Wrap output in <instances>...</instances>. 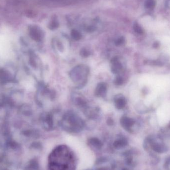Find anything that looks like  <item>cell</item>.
<instances>
[{
    "mask_svg": "<svg viewBox=\"0 0 170 170\" xmlns=\"http://www.w3.org/2000/svg\"><path fill=\"white\" fill-rule=\"evenodd\" d=\"M74 157L66 146H59L53 151L50 157L51 170H74Z\"/></svg>",
    "mask_w": 170,
    "mask_h": 170,
    "instance_id": "obj_1",
    "label": "cell"
},
{
    "mask_svg": "<svg viewBox=\"0 0 170 170\" xmlns=\"http://www.w3.org/2000/svg\"><path fill=\"white\" fill-rule=\"evenodd\" d=\"M64 121L69 125L68 130L73 132H77L83 128V122L79 117L75 114L69 113L66 115L64 117Z\"/></svg>",
    "mask_w": 170,
    "mask_h": 170,
    "instance_id": "obj_2",
    "label": "cell"
},
{
    "mask_svg": "<svg viewBox=\"0 0 170 170\" xmlns=\"http://www.w3.org/2000/svg\"><path fill=\"white\" fill-rule=\"evenodd\" d=\"M89 68L87 66L81 65L76 66L70 73V76L73 81L76 83L82 80L85 81L86 78L89 74Z\"/></svg>",
    "mask_w": 170,
    "mask_h": 170,
    "instance_id": "obj_3",
    "label": "cell"
},
{
    "mask_svg": "<svg viewBox=\"0 0 170 170\" xmlns=\"http://www.w3.org/2000/svg\"><path fill=\"white\" fill-rule=\"evenodd\" d=\"M28 31L31 38L35 41H40L43 37V32L40 27L36 25L28 26Z\"/></svg>",
    "mask_w": 170,
    "mask_h": 170,
    "instance_id": "obj_4",
    "label": "cell"
},
{
    "mask_svg": "<svg viewBox=\"0 0 170 170\" xmlns=\"http://www.w3.org/2000/svg\"><path fill=\"white\" fill-rule=\"evenodd\" d=\"M122 69V65L118 57H114L111 60V70L113 74H118Z\"/></svg>",
    "mask_w": 170,
    "mask_h": 170,
    "instance_id": "obj_5",
    "label": "cell"
},
{
    "mask_svg": "<svg viewBox=\"0 0 170 170\" xmlns=\"http://www.w3.org/2000/svg\"><path fill=\"white\" fill-rule=\"evenodd\" d=\"M134 120L128 117H122L120 119V124L125 129L128 130L134 124Z\"/></svg>",
    "mask_w": 170,
    "mask_h": 170,
    "instance_id": "obj_6",
    "label": "cell"
},
{
    "mask_svg": "<svg viewBox=\"0 0 170 170\" xmlns=\"http://www.w3.org/2000/svg\"><path fill=\"white\" fill-rule=\"evenodd\" d=\"M115 107L118 109H123L126 106V101L124 97L121 95H117L115 99Z\"/></svg>",
    "mask_w": 170,
    "mask_h": 170,
    "instance_id": "obj_7",
    "label": "cell"
},
{
    "mask_svg": "<svg viewBox=\"0 0 170 170\" xmlns=\"http://www.w3.org/2000/svg\"><path fill=\"white\" fill-rule=\"evenodd\" d=\"M107 91V87L106 84L100 83L97 86L95 90V94L96 96L103 97Z\"/></svg>",
    "mask_w": 170,
    "mask_h": 170,
    "instance_id": "obj_8",
    "label": "cell"
},
{
    "mask_svg": "<svg viewBox=\"0 0 170 170\" xmlns=\"http://www.w3.org/2000/svg\"><path fill=\"white\" fill-rule=\"evenodd\" d=\"M89 143L91 146L98 149H100L102 146V142L100 141V140L96 138L90 139V140H89Z\"/></svg>",
    "mask_w": 170,
    "mask_h": 170,
    "instance_id": "obj_9",
    "label": "cell"
},
{
    "mask_svg": "<svg viewBox=\"0 0 170 170\" xmlns=\"http://www.w3.org/2000/svg\"><path fill=\"white\" fill-rule=\"evenodd\" d=\"M45 122L49 128H52L53 125V118L51 114H48L45 117Z\"/></svg>",
    "mask_w": 170,
    "mask_h": 170,
    "instance_id": "obj_10",
    "label": "cell"
},
{
    "mask_svg": "<svg viewBox=\"0 0 170 170\" xmlns=\"http://www.w3.org/2000/svg\"><path fill=\"white\" fill-rule=\"evenodd\" d=\"M71 35V37H72L73 39L75 40H79L82 37L81 34L76 30H72Z\"/></svg>",
    "mask_w": 170,
    "mask_h": 170,
    "instance_id": "obj_11",
    "label": "cell"
},
{
    "mask_svg": "<svg viewBox=\"0 0 170 170\" xmlns=\"http://www.w3.org/2000/svg\"><path fill=\"white\" fill-rule=\"evenodd\" d=\"M125 144V140H123V139H118V140H116L115 142L113 145L115 148L119 149L123 146H124Z\"/></svg>",
    "mask_w": 170,
    "mask_h": 170,
    "instance_id": "obj_12",
    "label": "cell"
},
{
    "mask_svg": "<svg viewBox=\"0 0 170 170\" xmlns=\"http://www.w3.org/2000/svg\"><path fill=\"white\" fill-rule=\"evenodd\" d=\"M80 55L81 56L84 58H86L89 56L90 55V52L88 49L86 48H83L80 51Z\"/></svg>",
    "mask_w": 170,
    "mask_h": 170,
    "instance_id": "obj_13",
    "label": "cell"
},
{
    "mask_svg": "<svg viewBox=\"0 0 170 170\" xmlns=\"http://www.w3.org/2000/svg\"><path fill=\"white\" fill-rule=\"evenodd\" d=\"M114 83L117 86H121L123 83V80L120 76H117L114 80Z\"/></svg>",
    "mask_w": 170,
    "mask_h": 170,
    "instance_id": "obj_14",
    "label": "cell"
},
{
    "mask_svg": "<svg viewBox=\"0 0 170 170\" xmlns=\"http://www.w3.org/2000/svg\"><path fill=\"white\" fill-rule=\"evenodd\" d=\"M76 103L78 106H80V107H84L86 104V102L84 100L80 98H78L76 99Z\"/></svg>",
    "mask_w": 170,
    "mask_h": 170,
    "instance_id": "obj_15",
    "label": "cell"
},
{
    "mask_svg": "<svg viewBox=\"0 0 170 170\" xmlns=\"http://www.w3.org/2000/svg\"><path fill=\"white\" fill-rule=\"evenodd\" d=\"M58 27V23L56 21H53L49 24V28L51 30H53L57 28Z\"/></svg>",
    "mask_w": 170,
    "mask_h": 170,
    "instance_id": "obj_16",
    "label": "cell"
},
{
    "mask_svg": "<svg viewBox=\"0 0 170 170\" xmlns=\"http://www.w3.org/2000/svg\"><path fill=\"white\" fill-rule=\"evenodd\" d=\"M125 38L123 37H120L118 38V39H117L115 41V45L117 46H120L123 44L125 42Z\"/></svg>",
    "mask_w": 170,
    "mask_h": 170,
    "instance_id": "obj_17",
    "label": "cell"
},
{
    "mask_svg": "<svg viewBox=\"0 0 170 170\" xmlns=\"http://www.w3.org/2000/svg\"><path fill=\"white\" fill-rule=\"evenodd\" d=\"M57 46L58 47V49L60 51V52H63V50H64V47H63V45L61 44V43H57Z\"/></svg>",
    "mask_w": 170,
    "mask_h": 170,
    "instance_id": "obj_18",
    "label": "cell"
},
{
    "mask_svg": "<svg viewBox=\"0 0 170 170\" xmlns=\"http://www.w3.org/2000/svg\"><path fill=\"white\" fill-rule=\"evenodd\" d=\"M134 30H135V32H137L138 33H142L141 29L140 28V27H139L137 25H135L134 26Z\"/></svg>",
    "mask_w": 170,
    "mask_h": 170,
    "instance_id": "obj_19",
    "label": "cell"
},
{
    "mask_svg": "<svg viewBox=\"0 0 170 170\" xmlns=\"http://www.w3.org/2000/svg\"><path fill=\"white\" fill-rule=\"evenodd\" d=\"M107 123H108V125H113V121L112 120H111V119H109V120H107Z\"/></svg>",
    "mask_w": 170,
    "mask_h": 170,
    "instance_id": "obj_20",
    "label": "cell"
}]
</instances>
